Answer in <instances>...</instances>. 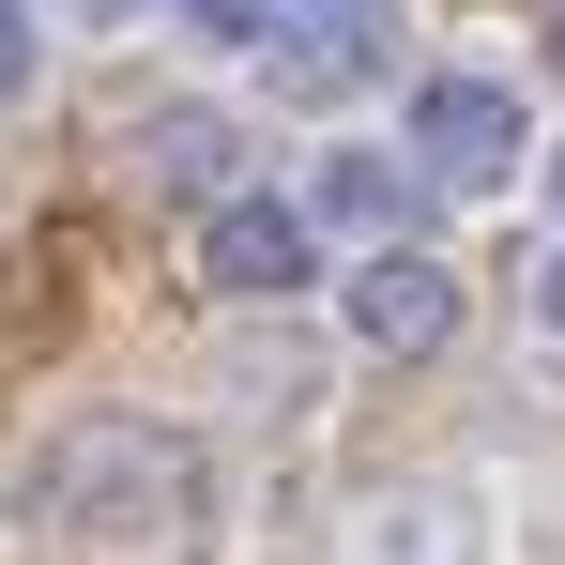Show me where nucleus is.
Masks as SVG:
<instances>
[{"label":"nucleus","instance_id":"1","mask_svg":"<svg viewBox=\"0 0 565 565\" xmlns=\"http://www.w3.org/2000/svg\"><path fill=\"white\" fill-rule=\"evenodd\" d=\"M31 520L77 535V551H169L199 520V444L153 413H77L46 459H31Z\"/></svg>","mask_w":565,"mask_h":565},{"label":"nucleus","instance_id":"2","mask_svg":"<svg viewBox=\"0 0 565 565\" xmlns=\"http://www.w3.org/2000/svg\"><path fill=\"white\" fill-rule=\"evenodd\" d=\"M260 62H276L290 107H337V93H367L382 62H397V0H276Z\"/></svg>","mask_w":565,"mask_h":565},{"label":"nucleus","instance_id":"3","mask_svg":"<svg viewBox=\"0 0 565 565\" xmlns=\"http://www.w3.org/2000/svg\"><path fill=\"white\" fill-rule=\"evenodd\" d=\"M520 153H535V138H520V93H504V77H428V93H413V169H428V184L489 199Z\"/></svg>","mask_w":565,"mask_h":565},{"label":"nucleus","instance_id":"4","mask_svg":"<svg viewBox=\"0 0 565 565\" xmlns=\"http://www.w3.org/2000/svg\"><path fill=\"white\" fill-rule=\"evenodd\" d=\"M352 337H367V352H397V367H413V352H444V337H459V276H444L413 230H397V245H367V260H352Z\"/></svg>","mask_w":565,"mask_h":565},{"label":"nucleus","instance_id":"5","mask_svg":"<svg viewBox=\"0 0 565 565\" xmlns=\"http://www.w3.org/2000/svg\"><path fill=\"white\" fill-rule=\"evenodd\" d=\"M199 276L230 290V306H290L306 290V214L290 199H214L199 214Z\"/></svg>","mask_w":565,"mask_h":565},{"label":"nucleus","instance_id":"6","mask_svg":"<svg viewBox=\"0 0 565 565\" xmlns=\"http://www.w3.org/2000/svg\"><path fill=\"white\" fill-rule=\"evenodd\" d=\"M352 565H489V520H473L459 489H382L367 520H352Z\"/></svg>","mask_w":565,"mask_h":565},{"label":"nucleus","instance_id":"7","mask_svg":"<svg viewBox=\"0 0 565 565\" xmlns=\"http://www.w3.org/2000/svg\"><path fill=\"white\" fill-rule=\"evenodd\" d=\"M138 169H153L169 199H199V214H214V199H230V169H245V122H214V107H169Z\"/></svg>","mask_w":565,"mask_h":565},{"label":"nucleus","instance_id":"8","mask_svg":"<svg viewBox=\"0 0 565 565\" xmlns=\"http://www.w3.org/2000/svg\"><path fill=\"white\" fill-rule=\"evenodd\" d=\"M413 199H428V169H382V153H321V230H367V245H397V230H413Z\"/></svg>","mask_w":565,"mask_h":565},{"label":"nucleus","instance_id":"9","mask_svg":"<svg viewBox=\"0 0 565 565\" xmlns=\"http://www.w3.org/2000/svg\"><path fill=\"white\" fill-rule=\"evenodd\" d=\"M169 15H184L199 46H260V31H276V0H169Z\"/></svg>","mask_w":565,"mask_h":565},{"label":"nucleus","instance_id":"10","mask_svg":"<svg viewBox=\"0 0 565 565\" xmlns=\"http://www.w3.org/2000/svg\"><path fill=\"white\" fill-rule=\"evenodd\" d=\"M0 93H31V0H0Z\"/></svg>","mask_w":565,"mask_h":565},{"label":"nucleus","instance_id":"11","mask_svg":"<svg viewBox=\"0 0 565 565\" xmlns=\"http://www.w3.org/2000/svg\"><path fill=\"white\" fill-rule=\"evenodd\" d=\"M535 321H551V337H565V245H551V260H535Z\"/></svg>","mask_w":565,"mask_h":565},{"label":"nucleus","instance_id":"12","mask_svg":"<svg viewBox=\"0 0 565 565\" xmlns=\"http://www.w3.org/2000/svg\"><path fill=\"white\" fill-rule=\"evenodd\" d=\"M46 15H77V31H107V15H138V0H46Z\"/></svg>","mask_w":565,"mask_h":565},{"label":"nucleus","instance_id":"13","mask_svg":"<svg viewBox=\"0 0 565 565\" xmlns=\"http://www.w3.org/2000/svg\"><path fill=\"white\" fill-rule=\"evenodd\" d=\"M551 62H565V15H551Z\"/></svg>","mask_w":565,"mask_h":565},{"label":"nucleus","instance_id":"14","mask_svg":"<svg viewBox=\"0 0 565 565\" xmlns=\"http://www.w3.org/2000/svg\"><path fill=\"white\" fill-rule=\"evenodd\" d=\"M551 184H565V169H551Z\"/></svg>","mask_w":565,"mask_h":565}]
</instances>
